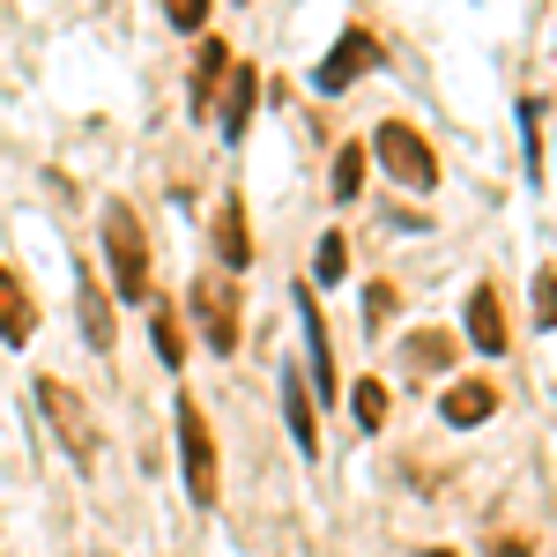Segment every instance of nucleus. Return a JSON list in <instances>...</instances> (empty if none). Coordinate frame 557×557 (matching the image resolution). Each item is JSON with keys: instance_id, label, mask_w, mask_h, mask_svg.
Listing matches in <instances>:
<instances>
[{"instance_id": "obj_20", "label": "nucleus", "mask_w": 557, "mask_h": 557, "mask_svg": "<svg viewBox=\"0 0 557 557\" xmlns=\"http://www.w3.org/2000/svg\"><path fill=\"white\" fill-rule=\"evenodd\" d=\"M209 15H215V0H164V23L186 30V38H201V30H209Z\"/></svg>"}, {"instance_id": "obj_11", "label": "nucleus", "mask_w": 557, "mask_h": 557, "mask_svg": "<svg viewBox=\"0 0 557 557\" xmlns=\"http://www.w3.org/2000/svg\"><path fill=\"white\" fill-rule=\"evenodd\" d=\"M30 335H38V298H30V283H23V275L0 260V343L23 349Z\"/></svg>"}, {"instance_id": "obj_7", "label": "nucleus", "mask_w": 557, "mask_h": 557, "mask_svg": "<svg viewBox=\"0 0 557 557\" xmlns=\"http://www.w3.org/2000/svg\"><path fill=\"white\" fill-rule=\"evenodd\" d=\"M290 305H298V327H305V349H312V386H320V401H335V386H343V372H335V335H327V320H320V298L312 290H290Z\"/></svg>"}, {"instance_id": "obj_17", "label": "nucleus", "mask_w": 557, "mask_h": 557, "mask_svg": "<svg viewBox=\"0 0 557 557\" xmlns=\"http://www.w3.org/2000/svg\"><path fill=\"white\" fill-rule=\"evenodd\" d=\"M343 275H349V238L327 231V238L312 246V283H343Z\"/></svg>"}, {"instance_id": "obj_23", "label": "nucleus", "mask_w": 557, "mask_h": 557, "mask_svg": "<svg viewBox=\"0 0 557 557\" xmlns=\"http://www.w3.org/2000/svg\"><path fill=\"white\" fill-rule=\"evenodd\" d=\"M386 312H394V283H372V290H364V327H372V335L386 327Z\"/></svg>"}, {"instance_id": "obj_2", "label": "nucleus", "mask_w": 557, "mask_h": 557, "mask_svg": "<svg viewBox=\"0 0 557 557\" xmlns=\"http://www.w3.org/2000/svg\"><path fill=\"white\" fill-rule=\"evenodd\" d=\"M38 409H45V424H52V438L67 446V461H75V469H97L104 431H97V417H89L83 394H75L67 380H52V372H38Z\"/></svg>"}, {"instance_id": "obj_19", "label": "nucleus", "mask_w": 557, "mask_h": 557, "mask_svg": "<svg viewBox=\"0 0 557 557\" xmlns=\"http://www.w3.org/2000/svg\"><path fill=\"white\" fill-rule=\"evenodd\" d=\"M357 186H364V141H343L335 149V201H357Z\"/></svg>"}, {"instance_id": "obj_10", "label": "nucleus", "mask_w": 557, "mask_h": 557, "mask_svg": "<svg viewBox=\"0 0 557 557\" xmlns=\"http://www.w3.org/2000/svg\"><path fill=\"white\" fill-rule=\"evenodd\" d=\"M215 268L223 275H246L253 268V231H246V201L238 194L215 201Z\"/></svg>"}, {"instance_id": "obj_22", "label": "nucleus", "mask_w": 557, "mask_h": 557, "mask_svg": "<svg viewBox=\"0 0 557 557\" xmlns=\"http://www.w3.org/2000/svg\"><path fill=\"white\" fill-rule=\"evenodd\" d=\"M446 357H454V343H446V335H409V364H446Z\"/></svg>"}, {"instance_id": "obj_21", "label": "nucleus", "mask_w": 557, "mask_h": 557, "mask_svg": "<svg viewBox=\"0 0 557 557\" xmlns=\"http://www.w3.org/2000/svg\"><path fill=\"white\" fill-rule=\"evenodd\" d=\"M535 327H557V268H535Z\"/></svg>"}, {"instance_id": "obj_14", "label": "nucleus", "mask_w": 557, "mask_h": 557, "mask_svg": "<svg viewBox=\"0 0 557 557\" xmlns=\"http://www.w3.org/2000/svg\"><path fill=\"white\" fill-rule=\"evenodd\" d=\"M253 104H260V75L253 67H231V83H223V141H231V149L253 127Z\"/></svg>"}, {"instance_id": "obj_25", "label": "nucleus", "mask_w": 557, "mask_h": 557, "mask_svg": "<svg viewBox=\"0 0 557 557\" xmlns=\"http://www.w3.org/2000/svg\"><path fill=\"white\" fill-rule=\"evenodd\" d=\"M97 557H104V550H97Z\"/></svg>"}, {"instance_id": "obj_6", "label": "nucleus", "mask_w": 557, "mask_h": 557, "mask_svg": "<svg viewBox=\"0 0 557 557\" xmlns=\"http://www.w3.org/2000/svg\"><path fill=\"white\" fill-rule=\"evenodd\" d=\"M380 60H386V45L372 38L364 23H349V30H343V45H335V52H327V60L312 67V89H320V97H343V89L357 83V75H372Z\"/></svg>"}, {"instance_id": "obj_13", "label": "nucleus", "mask_w": 557, "mask_h": 557, "mask_svg": "<svg viewBox=\"0 0 557 557\" xmlns=\"http://www.w3.org/2000/svg\"><path fill=\"white\" fill-rule=\"evenodd\" d=\"M438 417L454 431H469V424H483V417H498V386L491 380H454L446 394H438Z\"/></svg>"}, {"instance_id": "obj_16", "label": "nucleus", "mask_w": 557, "mask_h": 557, "mask_svg": "<svg viewBox=\"0 0 557 557\" xmlns=\"http://www.w3.org/2000/svg\"><path fill=\"white\" fill-rule=\"evenodd\" d=\"M149 343H157V357H164V364H186V327H178V305L164 298V290H157V298H149Z\"/></svg>"}, {"instance_id": "obj_8", "label": "nucleus", "mask_w": 557, "mask_h": 557, "mask_svg": "<svg viewBox=\"0 0 557 557\" xmlns=\"http://www.w3.org/2000/svg\"><path fill=\"white\" fill-rule=\"evenodd\" d=\"M275 401H283L290 446L312 461V454H320V417H312V394H305V372H298V364H275Z\"/></svg>"}, {"instance_id": "obj_1", "label": "nucleus", "mask_w": 557, "mask_h": 557, "mask_svg": "<svg viewBox=\"0 0 557 557\" xmlns=\"http://www.w3.org/2000/svg\"><path fill=\"white\" fill-rule=\"evenodd\" d=\"M104 268H112V290L127 305L157 298V268H149V238H141V215L127 201H104Z\"/></svg>"}, {"instance_id": "obj_24", "label": "nucleus", "mask_w": 557, "mask_h": 557, "mask_svg": "<svg viewBox=\"0 0 557 557\" xmlns=\"http://www.w3.org/2000/svg\"><path fill=\"white\" fill-rule=\"evenodd\" d=\"M424 557H454V550H424Z\"/></svg>"}, {"instance_id": "obj_3", "label": "nucleus", "mask_w": 557, "mask_h": 557, "mask_svg": "<svg viewBox=\"0 0 557 557\" xmlns=\"http://www.w3.org/2000/svg\"><path fill=\"white\" fill-rule=\"evenodd\" d=\"M178 469H186V491H194V506H215L223 498V454H215V424L201 417V401L194 394H178Z\"/></svg>"}, {"instance_id": "obj_15", "label": "nucleus", "mask_w": 557, "mask_h": 557, "mask_svg": "<svg viewBox=\"0 0 557 557\" xmlns=\"http://www.w3.org/2000/svg\"><path fill=\"white\" fill-rule=\"evenodd\" d=\"M83 343H89V349H112V343H120V320H112V290H104V283L89 275V268H83Z\"/></svg>"}, {"instance_id": "obj_9", "label": "nucleus", "mask_w": 557, "mask_h": 557, "mask_svg": "<svg viewBox=\"0 0 557 557\" xmlns=\"http://www.w3.org/2000/svg\"><path fill=\"white\" fill-rule=\"evenodd\" d=\"M231 67H238V60H231L223 38H209L201 52H194V83H186V112H194V120H215V97H223V83H231Z\"/></svg>"}, {"instance_id": "obj_18", "label": "nucleus", "mask_w": 557, "mask_h": 557, "mask_svg": "<svg viewBox=\"0 0 557 557\" xmlns=\"http://www.w3.org/2000/svg\"><path fill=\"white\" fill-rule=\"evenodd\" d=\"M349 417H357L364 431H380L386 424V380H357L349 386Z\"/></svg>"}, {"instance_id": "obj_4", "label": "nucleus", "mask_w": 557, "mask_h": 557, "mask_svg": "<svg viewBox=\"0 0 557 557\" xmlns=\"http://www.w3.org/2000/svg\"><path fill=\"white\" fill-rule=\"evenodd\" d=\"M372 157H380V172L401 178L409 194H431V186H438V157H431V141L409 127V120H380V127H372Z\"/></svg>"}, {"instance_id": "obj_12", "label": "nucleus", "mask_w": 557, "mask_h": 557, "mask_svg": "<svg viewBox=\"0 0 557 557\" xmlns=\"http://www.w3.org/2000/svg\"><path fill=\"white\" fill-rule=\"evenodd\" d=\"M469 343L483 349V357H506V349H513V327H506V298H498L491 283H475V290H469Z\"/></svg>"}, {"instance_id": "obj_5", "label": "nucleus", "mask_w": 557, "mask_h": 557, "mask_svg": "<svg viewBox=\"0 0 557 557\" xmlns=\"http://www.w3.org/2000/svg\"><path fill=\"white\" fill-rule=\"evenodd\" d=\"M186 312H194V335H201L215 357H231L238 335H246V327H238V290H231V275H215V268H209V275H194Z\"/></svg>"}]
</instances>
